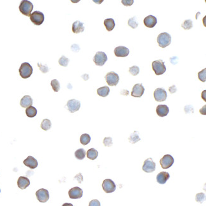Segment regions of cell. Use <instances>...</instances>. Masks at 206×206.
I'll return each instance as SVG.
<instances>
[{
    "mask_svg": "<svg viewBox=\"0 0 206 206\" xmlns=\"http://www.w3.org/2000/svg\"><path fill=\"white\" fill-rule=\"evenodd\" d=\"M33 73V67L30 63L28 62H24L21 64L19 68V74L20 76L23 79H27L31 77Z\"/></svg>",
    "mask_w": 206,
    "mask_h": 206,
    "instance_id": "cell-1",
    "label": "cell"
},
{
    "mask_svg": "<svg viewBox=\"0 0 206 206\" xmlns=\"http://www.w3.org/2000/svg\"><path fill=\"white\" fill-rule=\"evenodd\" d=\"M152 69L157 76L162 75L166 71V67L162 60H155L152 63Z\"/></svg>",
    "mask_w": 206,
    "mask_h": 206,
    "instance_id": "cell-2",
    "label": "cell"
},
{
    "mask_svg": "<svg viewBox=\"0 0 206 206\" xmlns=\"http://www.w3.org/2000/svg\"><path fill=\"white\" fill-rule=\"evenodd\" d=\"M157 41L160 47L166 48L171 43V36L168 33H163L157 36Z\"/></svg>",
    "mask_w": 206,
    "mask_h": 206,
    "instance_id": "cell-3",
    "label": "cell"
},
{
    "mask_svg": "<svg viewBox=\"0 0 206 206\" xmlns=\"http://www.w3.org/2000/svg\"><path fill=\"white\" fill-rule=\"evenodd\" d=\"M33 8V5L31 2L27 1V0H24V1H22L20 4L19 10L21 13H22L24 15L30 17Z\"/></svg>",
    "mask_w": 206,
    "mask_h": 206,
    "instance_id": "cell-4",
    "label": "cell"
},
{
    "mask_svg": "<svg viewBox=\"0 0 206 206\" xmlns=\"http://www.w3.org/2000/svg\"><path fill=\"white\" fill-rule=\"evenodd\" d=\"M105 79L106 80L107 83L110 86H117L119 81V75L114 72L108 73L105 76Z\"/></svg>",
    "mask_w": 206,
    "mask_h": 206,
    "instance_id": "cell-5",
    "label": "cell"
},
{
    "mask_svg": "<svg viewBox=\"0 0 206 206\" xmlns=\"http://www.w3.org/2000/svg\"><path fill=\"white\" fill-rule=\"evenodd\" d=\"M30 19L34 25L40 26L43 24L44 20V16L42 12L35 11L32 14H31Z\"/></svg>",
    "mask_w": 206,
    "mask_h": 206,
    "instance_id": "cell-6",
    "label": "cell"
},
{
    "mask_svg": "<svg viewBox=\"0 0 206 206\" xmlns=\"http://www.w3.org/2000/svg\"><path fill=\"white\" fill-rule=\"evenodd\" d=\"M102 188L105 192L107 193H112L116 189V184L110 179H106L103 181L102 183Z\"/></svg>",
    "mask_w": 206,
    "mask_h": 206,
    "instance_id": "cell-7",
    "label": "cell"
},
{
    "mask_svg": "<svg viewBox=\"0 0 206 206\" xmlns=\"http://www.w3.org/2000/svg\"><path fill=\"white\" fill-rule=\"evenodd\" d=\"M174 162V158L171 155H165L160 161V164L163 169H166L171 167Z\"/></svg>",
    "mask_w": 206,
    "mask_h": 206,
    "instance_id": "cell-8",
    "label": "cell"
},
{
    "mask_svg": "<svg viewBox=\"0 0 206 206\" xmlns=\"http://www.w3.org/2000/svg\"><path fill=\"white\" fill-rule=\"evenodd\" d=\"M107 61V55L102 52H98L93 57V62L98 66H103Z\"/></svg>",
    "mask_w": 206,
    "mask_h": 206,
    "instance_id": "cell-9",
    "label": "cell"
},
{
    "mask_svg": "<svg viewBox=\"0 0 206 206\" xmlns=\"http://www.w3.org/2000/svg\"><path fill=\"white\" fill-rule=\"evenodd\" d=\"M154 98L157 102H164L167 98V93L163 88H157L153 93Z\"/></svg>",
    "mask_w": 206,
    "mask_h": 206,
    "instance_id": "cell-10",
    "label": "cell"
},
{
    "mask_svg": "<svg viewBox=\"0 0 206 206\" xmlns=\"http://www.w3.org/2000/svg\"><path fill=\"white\" fill-rule=\"evenodd\" d=\"M36 195L37 199L41 203L47 202L50 198L49 192L47 190L44 188H41L38 190L36 193Z\"/></svg>",
    "mask_w": 206,
    "mask_h": 206,
    "instance_id": "cell-11",
    "label": "cell"
},
{
    "mask_svg": "<svg viewBox=\"0 0 206 206\" xmlns=\"http://www.w3.org/2000/svg\"><path fill=\"white\" fill-rule=\"evenodd\" d=\"M155 167H156L155 163L153 162V161L151 158H149L146 159L144 161L142 169L145 173H150L155 170Z\"/></svg>",
    "mask_w": 206,
    "mask_h": 206,
    "instance_id": "cell-12",
    "label": "cell"
},
{
    "mask_svg": "<svg viewBox=\"0 0 206 206\" xmlns=\"http://www.w3.org/2000/svg\"><path fill=\"white\" fill-rule=\"evenodd\" d=\"M67 107L68 111L71 113H74L79 110L81 107V102L75 99L69 100L67 102Z\"/></svg>",
    "mask_w": 206,
    "mask_h": 206,
    "instance_id": "cell-13",
    "label": "cell"
},
{
    "mask_svg": "<svg viewBox=\"0 0 206 206\" xmlns=\"http://www.w3.org/2000/svg\"><path fill=\"white\" fill-rule=\"evenodd\" d=\"M145 88L142 84H136L132 89L131 96L133 97L140 98L144 93Z\"/></svg>",
    "mask_w": 206,
    "mask_h": 206,
    "instance_id": "cell-14",
    "label": "cell"
},
{
    "mask_svg": "<svg viewBox=\"0 0 206 206\" xmlns=\"http://www.w3.org/2000/svg\"><path fill=\"white\" fill-rule=\"evenodd\" d=\"M83 192L81 188L78 187H73L68 191V195L71 199H78L83 197Z\"/></svg>",
    "mask_w": 206,
    "mask_h": 206,
    "instance_id": "cell-15",
    "label": "cell"
},
{
    "mask_svg": "<svg viewBox=\"0 0 206 206\" xmlns=\"http://www.w3.org/2000/svg\"><path fill=\"white\" fill-rule=\"evenodd\" d=\"M129 53V49L123 46H119L114 49V54L118 57H126Z\"/></svg>",
    "mask_w": 206,
    "mask_h": 206,
    "instance_id": "cell-16",
    "label": "cell"
},
{
    "mask_svg": "<svg viewBox=\"0 0 206 206\" xmlns=\"http://www.w3.org/2000/svg\"><path fill=\"white\" fill-rule=\"evenodd\" d=\"M144 24L147 28H153L155 26L157 23V19L153 15H148L144 18Z\"/></svg>",
    "mask_w": 206,
    "mask_h": 206,
    "instance_id": "cell-17",
    "label": "cell"
},
{
    "mask_svg": "<svg viewBox=\"0 0 206 206\" xmlns=\"http://www.w3.org/2000/svg\"><path fill=\"white\" fill-rule=\"evenodd\" d=\"M17 185L20 189L24 190L30 185V180L25 176H20L17 181Z\"/></svg>",
    "mask_w": 206,
    "mask_h": 206,
    "instance_id": "cell-18",
    "label": "cell"
},
{
    "mask_svg": "<svg viewBox=\"0 0 206 206\" xmlns=\"http://www.w3.org/2000/svg\"><path fill=\"white\" fill-rule=\"evenodd\" d=\"M169 112V107L166 105H158L156 108V112L159 117L166 116Z\"/></svg>",
    "mask_w": 206,
    "mask_h": 206,
    "instance_id": "cell-19",
    "label": "cell"
},
{
    "mask_svg": "<svg viewBox=\"0 0 206 206\" xmlns=\"http://www.w3.org/2000/svg\"><path fill=\"white\" fill-rule=\"evenodd\" d=\"M24 164L25 166L32 169L36 168L38 166V161L32 156H28L27 158L24 161Z\"/></svg>",
    "mask_w": 206,
    "mask_h": 206,
    "instance_id": "cell-20",
    "label": "cell"
},
{
    "mask_svg": "<svg viewBox=\"0 0 206 206\" xmlns=\"http://www.w3.org/2000/svg\"><path fill=\"white\" fill-rule=\"evenodd\" d=\"M170 175L168 172L163 171L159 173L157 176V181L159 184L164 185L167 182V181L169 179Z\"/></svg>",
    "mask_w": 206,
    "mask_h": 206,
    "instance_id": "cell-21",
    "label": "cell"
},
{
    "mask_svg": "<svg viewBox=\"0 0 206 206\" xmlns=\"http://www.w3.org/2000/svg\"><path fill=\"white\" fill-rule=\"evenodd\" d=\"M73 32L74 34H78L80 33H83L84 31V24L83 22L77 20L74 22L73 24Z\"/></svg>",
    "mask_w": 206,
    "mask_h": 206,
    "instance_id": "cell-22",
    "label": "cell"
},
{
    "mask_svg": "<svg viewBox=\"0 0 206 206\" xmlns=\"http://www.w3.org/2000/svg\"><path fill=\"white\" fill-rule=\"evenodd\" d=\"M33 103L32 98L29 95H26L23 97L20 100V105L23 108H28L32 106Z\"/></svg>",
    "mask_w": 206,
    "mask_h": 206,
    "instance_id": "cell-23",
    "label": "cell"
},
{
    "mask_svg": "<svg viewBox=\"0 0 206 206\" xmlns=\"http://www.w3.org/2000/svg\"><path fill=\"white\" fill-rule=\"evenodd\" d=\"M104 26L108 32H110L115 28V21L113 18H107L104 20Z\"/></svg>",
    "mask_w": 206,
    "mask_h": 206,
    "instance_id": "cell-24",
    "label": "cell"
},
{
    "mask_svg": "<svg viewBox=\"0 0 206 206\" xmlns=\"http://www.w3.org/2000/svg\"><path fill=\"white\" fill-rule=\"evenodd\" d=\"M110 93V89L108 86H103L97 89V93L102 97H106Z\"/></svg>",
    "mask_w": 206,
    "mask_h": 206,
    "instance_id": "cell-25",
    "label": "cell"
},
{
    "mask_svg": "<svg viewBox=\"0 0 206 206\" xmlns=\"http://www.w3.org/2000/svg\"><path fill=\"white\" fill-rule=\"evenodd\" d=\"M140 140H141V139L139 137V133L138 131H134L132 134H131L129 138V141L132 144H134Z\"/></svg>",
    "mask_w": 206,
    "mask_h": 206,
    "instance_id": "cell-26",
    "label": "cell"
},
{
    "mask_svg": "<svg viewBox=\"0 0 206 206\" xmlns=\"http://www.w3.org/2000/svg\"><path fill=\"white\" fill-rule=\"evenodd\" d=\"M98 155V151L95 148H90L87 152V157L91 160H95Z\"/></svg>",
    "mask_w": 206,
    "mask_h": 206,
    "instance_id": "cell-27",
    "label": "cell"
},
{
    "mask_svg": "<svg viewBox=\"0 0 206 206\" xmlns=\"http://www.w3.org/2000/svg\"><path fill=\"white\" fill-rule=\"evenodd\" d=\"M26 113L28 117L31 118H34L36 116V114H37V109L33 106H30L26 108Z\"/></svg>",
    "mask_w": 206,
    "mask_h": 206,
    "instance_id": "cell-28",
    "label": "cell"
},
{
    "mask_svg": "<svg viewBox=\"0 0 206 206\" xmlns=\"http://www.w3.org/2000/svg\"><path fill=\"white\" fill-rule=\"evenodd\" d=\"M41 128L44 131H48L52 128V123L50 120L48 119H44L41 124Z\"/></svg>",
    "mask_w": 206,
    "mask_h": 206,
    "instance_id": "cell-29",
    "label": "cell"
},
{
    "mask_svg": "<svg viewBox=\"0 0 206 206\" xmlns=\"http://www.w3.org/2000/svg\"><path fill=\"white\" fill-rule=\"evenodd\" d=\"M91 141V137L88 134H83L80 138V142L83 145H88Z\"/></svg>",
    "mask_w": 206,
    "mask_h": 206,
    "instance_id": "cell-30",
    "label": "cell"
},
{
    "mask_svg": "<svg viewBox=\"0 0 206 206\" xmlns=\"http://www.w3.org/2000/svg\"><path fill=\"white\" fill-rule=\"evenodd\" d=\"M86 156V151L83 148H79L75 152V157L78 160H83Z\"/></svg>",
    "mask_w": 206,
    "mask_h": 206,
    "instance_id": "cell-31",
    "label": "cell"
},
{
    "mask_svg": "<svg viewBox=\"0 0 206 206\" xmlns=\"http://www.w3.org/2000/svg\"><path fill=\"white\" fill-rule=\"evenodd\" d=\"M181 27L183 29L185 30H190L193 28V22L192 20H185L183 22V24H182Z\"/></svg>",
    "mask_w": 206,
    "mask_h": 206,
    "instance_id": "cell-32",
    "label": "cell"
},
{
    "mask_svg": "<svg viewBox=\"0 0 206 206\" xmlns=\"http://www.w3.org/2000/svg\"><path fill=\"white\" fill-rule=\"evenodd\" d=\"M128 24L132 29H136L138 26V22L136 20V17H134L129 19L128 22Z\"/></svg>",
    "mask_w": 206,
    "mask_h": 206,
    "instance_id": "cell-33",
    "label": "cell"
},
{
    "mask_svg": "<svg viewBox=\"0 0 206 206\" xmlns=\"http://www.w3.org/2000/svg\"><path fill=\"white\" fill-rule=\"evenodd\" d=\"M129 72L132 76H136L138 75L140 73V68L138 66H136V65L132 66V67H129Z\"/></svg>",
    "mask_w": 206,
    "mask_h": 206,
    "instance_id": "cell-34",
    "label": "cell"
},
{
    "mask_svg": "<svg viewBox=\"0 0 206 206\" xmlns=\"http://www.w3.org/2000/svg\"><path fill=\"white\" fill-rule=\"evenodd\" d=\"M51 86L55 92H58L60 89V83L57 79H53L51 81Z\"/></svg>",
    "mask_w": 206,
    "mask_h": 206,
    "instance_id": "cell-35",
    "label": "cell"
},
{
    "mask_svg": "<svg viewBox=\"0 0 206 206\" xmlns=\"http://www.w3.org/2000/svg\"><path fill=\"white\" fill-rule=\"evenodd\" d=\"M195 200L200 203L205 200V195L204 193H198L195 196Z\"/></svg>",
    "mask_w": 206,
    "mask_h": 206,
    "instance_id": "cell-36",
    "label": "cell"
},
{
    "mask_svg": "<svg viewBox=\"0 0 206 206\" xmlns=\"http://www.w3.org/2000/svg\"><path fill=\"white\" fill-rule=\"evenodd\" d=\"M69 62V59L65 57L64 55L62 56L61 58L58 60V63L61 66L63 67H67L68 65V63Z\"/></svg>",
    "mask_w": 206,
    "mask_h": 206,
    "instance_id": "cell-37",
    "label": "cell"
},
{
    "mask_svg": "<svg viewBox=\"0 0 206 206\" xmlns=\"http://www.w3.org/2000/svg\"><path fill=\"white\" fill-rule=\"evenodd\" d=\"M198 77L200 81L202 82H205L206 81V68H203V69L201 71H200L198 73Z\"/></svg>",
    "mask_w": 206,
    "mask_h": 206,
    "instance_id": "cell-38",
    "label": "cell"
},
{
    "mask_svg": "<svg viewBox=\"0 0 206 206\" xmlns=\"http://www.w3.org/2000/svg\"><path fill=\"white\" fill-rule=\"evenodd\" d=\"M103 142L105 147H111L113 145L112 138L111 137H105Z\"/></svg>",
    "mask_w": 206,
    "mask_h": 206,
    "instance_id": "cell-39",
    "label": "cell"
},
{
    "mask_svg": "<svg viewBox=\"0 0 206 206\" xmlns=\"http://www.w3.org/2000/svg\"><path fill=\"white\" fill-rule=\"evenodd\" d=\"M38 67H39L40 68V71L43 73H47L49 71V68L47 67V65H42L41 63H38Z\"/></svg>",
    "mask_w": 206,
    "mask_h": 206,
    "instance_id": "cell-40",
    "label": "cell"
},
{
    "mask_svg": "<svg viewBox=\"0 0 206 206\" xmlns=\"http://www.w3.org/2000/svg\"><path fill=\"white\" fill-rule=\"evenodd\" d=\"M121 3L126 7H130L133 4L134 0H122Z\"/></svg>",
    "mask_w": 206,
    "mask_h": 206,
    "instance_id": "cell-41",
    "label": "cell"
},
{
    "mask_svg": "<svg viewBox=\"0 0 206 206\" xmlns=\"http://www.w3.org/2000/svg\"><path fill=\"white\" fill-rule=\"evenodd\" d=\"M89 206H101V204L99 200L95 199L90 201L89 203Z\"/></svg>",
    "mask_w": 206,
    "mask_h": 206,
    "instance_id": "cell-42",
    "label": "cell"
},
{
    "mask_svg": "<svg viewBox=\"0 0 206 206\" xmlns=\"http://www.w3.org/2000/svg\"><path fill=\"white\" fill-rule=\"evenodd\" d=\"M169 91L171 93H174L175 92H176L177 91V88L176 87L175 85H173L172 86L169 88Z\"/></svg>",
    "mask_w": 206,
    "mask_h": 206,
    "instance_id": "cell-43",
    "label": "cell"
},
{
    "mask_svg": "<svg viewBox=\"0 0 206 206\" xmlns=\"http://www.w3.org/2000/svg\"><path fill=\"white\" fill-rule=\"evenodd\" d=\"M206 109V105H204L200 110V112L201 114H203V115H205L206 114V112L205 110Z\"/></svg>",
    "mask_w": 206,
    "mask_h": 206,
    "instance_id": "cell-44",
    "label": "cell"
},
{
    "mask_svg": "<svg viewBox=\"0 0 206 206\" xmlns=\"http://www.w3.org/2000/svg\"><path fill=\"white\" fill-rule=\"evenodd\" d=\"M205 93H206V91L204 90L202 92V98L203 99L204 101H206V100H205Z\"/></svg>",
    "mask_w": 206,
    "mask_h": 206,
    "instance_id": "cell-45",
    "label": "cell"
},
{
    "mask_svg": "<svg viewBox=\"0 0 206 206\" xmlns=\"http://www.w3.org/2000/svg\"><path fill=\"white\" fill-rule=\"evenodd\" d=\"M62 206H74V205L70 203H65Z\"/></svg>",
    "mask_w": 206,
    "mask_h": 206,
    "instance_id": "cell-46",
    "label": "cell"
},
{
    "mask_svg": "<svg viewBox=\"0 0 206 206\" xmlns=\"http://www.w3.org/2000/svg\"><path fill=\"white\" fill-rule=\"evenodd\" d=\"M0 192H1V190H0Z\"/></svg>",
    "mask_w": 206,
    "mask_h": 206,
    "instance_id": "cell-47",
    "label": "cell"
}]
</instances>
